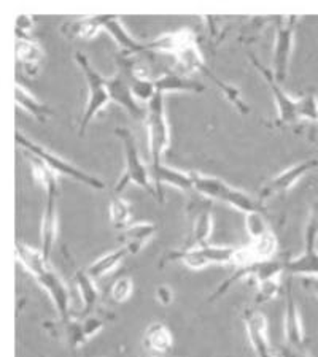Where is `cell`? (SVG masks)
Here are the masks:
<instances>
[{"label":"cell","instance_id":"1","mask_svg":"<svg viewBox=\"0 0 318 357\" xmlns=\"http://www.w3.org/2000/svg\"><path fill=\"white\" fill-rule=\"evenodd\" d=\"M16 261L36 278L37 283L48 294L57 314H59V319H71V291L56 270L51 267L48 259H45L42 251L34 250V248L18 241L16 243Z\"/></svg>","mask_w":318,"mask_h":357},{"label":"cell","instance_id":"2","mask_svg":"<svg viewBox=\"0 0 318 357\" xmlns=\"http://www.w3.org/2000/svg\"><path fill=\"white\" fill-rule=\"evenodd\" d=\"M189 174L193 178L194 192H198L202 197L223 202V204L245 213V216L252 215V213H264L261 202L253 199L245 191L229 186L228 183L215 176L199 174V172H189Z\"/></svg>","mask_w":318,"mask_h":357},{"label":"cell","instance_id":"3","mask_svg":"<svg viewBox=\"0 0 318 357\" xmlns=\"http://www.w3.org/2000/svg\"><path fill=\"white\" fill-rule=\"evenodd\" d=\"M115 134H117V137L121 140V145H123L126 167L124 174L121 175L117 186L113 189V194L120 195L129 184H136V186H140L145 191H148V194L154 195L152 176H150V167L140 159L134 134L126 128H117L115 129Z\"/></svg>","mask_w":318,"mask_h":357},{"label":"cell","instance_id":"4","mask_svg":"<svg viewBox=\"0 0 318 357\" xmlns=\"http://www.w3.org/2000/svg\"><path fill=\"white\" fill-rule=\"evenodd\" d=\"M15 140H16V143H18V146L24 149L26 153H31L32 156H36L40 160H43V162L48 165V169L51 172H55L57 176L59 175L68 176L71 180L82 183V184H85V186L96 189V191H103V189H106V183H103L101 178L91 175V174H88V172L80 169V167L71 164L68 160L59 158L57 154L51 153L50 149H46L42 145H38V143L31 140V138H27L26 135L20 134V132H16Z\"/></svg>","mask_w":318,"mask_h":357},{"label":"cell","instance_id":"5","mask_svg":"<svg viewBox=\"0 0 318 357\" xmlns=\"http://www.w3.org/2000/svg\"><path fill=\"white\" fill-rule=\"evenodd\" d=\"M237 251L239 248L233 246H215L205 245L199 248H191V250H175L167 252L161 266L167 262H182L185 267L191 270H202L209 266H236Z\"/></svg>","mask_w":318,"mask_h":357},{"label":"cell","instance_id":"6","mask_svg":"<svg viewBox=\"0 0 318 357\" xmlns=\"http://www.w3.org/2000/svg\"><path fill=\"white\" fill-rule=\"evenodd\" d=\"M75 61H77L78 67L82 68L83 77L86 79V83H88L89 89L88 102H86L83 116L82 121H80V137H82L85 135L88 126L92 123V119H94L112 100H110V94L107 89V79L91 66L88 57L78 51V53H75Z\"/></svg>","mask_w":318,"mask_h":357},{"label":"cell","instance_id":"7","mask_svg":"<svg viewBox=\"0 0 318 357\" xmlns=\"http://www.w3.org/2000/svg\"><path fill=\"white\" fill-rule=\"evenodd\" d=\"M145 126L148 130V149L153 165L161 164V158L171 146V130L166 118L164 94L156 92L154 99L147 105Z\"/></svg>","mask_w":318,"mask_h":357},{"label":"cell","instance_id":"8","mask_svg":"<svg viewBox=\"0 0 318 357\" xmlns=\"http://www.w3.org/2000/svg\"><path fill=\"white\" fill-rule=\"evenodd\" d=\"M299 16H277L275 24V46L273 56V72L277 82L285 83L290 68V59L294 45V32H296Z\"/></svg>","mask_w":318,"mask_h":357},{"label":"cell","instance_id":"9","mask_svg":"<svg viewBox=\"0 0 318 357\" xmlns=\"http://www.w3.org/2000/svg\"><path fill=\"white\" fill-rule=\"evenodd\" d=\"M187 215L191 221V229L183 250H191V248L209 245L213 229L212 200L202 197L199 194L198 197H191L187 208Z\"/></svg>","mask_w":318,"mask_h":357},{"label":"cell","instance_id":"10","mask_svg":"<svg viewBox=\"0 0 318 357\" xmlns=\"http://www.w3.org/2000/svg\"><path fill=\"white\" fill-rule=\"evenodd\" d=\"M248 57H250V61L254 66V68H256L259 75L264 78V82L268 83V86L270 88V92H273L275 103H277V112H279V116H277V121H275L277 128H282V126H288V124H296L299 121L298 119V99H293V97H290L285 91H283L282 84L277 82L274 77L273 68L264 67L253 54H250Z\"/></svg>","mask_w":318,"mask_h":357},{"label":"cell","instance_id":"11","mask_svg":"<svg viewBox=\"0 0 318 357\" xmlns=\"http://www.w3.org/2000/svg\"><path fill=\"white\" fill-rule=\"evenodd\" d=\"M318 222L309 218L304 234V251L299 256L288 259L285 262V273L301 275V276H315L318 278Z\"/></svg>","mask_w":318,"mask_h":357},{"label":"cell","instance_id":"12","mask_svg":"<svg viewBox=\"0 0 318 357\" xmlns=\"http://www.w3.org/2000/svg\"><path fill=\"white\" fill-rule=\"evenodd\" d=\"M57 199H59V184H51V186L45 188V206L42 227H40V251L48 261L57 240V226H59Z\"/></svg>","mask_w":318,"mask_h":357},{"label":"cell","instance_id":"13","mask_svg":"<svg viewBox=\"0 0 318 357\" xmlns=\"http://www.w3.org/2000/svg\"><path fill=\"white\" fill-rule=\"evenodd\" d=\"M317 167H318V159H308V160H303V162H299V164L291 165L290 169L280 172L279 175H275L273 180H270L261 189L258 200L263 204V202L273 199L274 195L288 192L294 186V184L301 180V178H304L310 170L317 169Z\"/></svg>","mask_w":318,"mask_h":357},{"label":"cell","instance_id":"14","mask_svg":"<svg viewBox=\"0 0 318 357\" xmlns=\"http://www.w3.org/2000/svg\"><path fill=\"white\" fill-rule=\"evenodd\" d=\"M148 167H150V176H152V183L154 188V197L159 204H163L164 202V194H163L164 184H169V186L180 189V191L194 192L193 178H191L189 172L171 169V167H166L163 164H158V165L150 164Z\"/></svg>","mask_w":318,"mask_h":357},{"label":"cell","instance_id":"15","mask_svg":"<svg viewBox=\"0 0 318 357\" xmlns=\"http://www.w3.org/2000/svg\"><path fill=\"white\" fill-rule=\"evenodd\" d=\"M107 89L110 94V100L117 103L121 108L134 118H143L145 119L147 107H142L140 102L136 99L134 92H132L129 82H127L123 72H117L112 78L107 79Z\"/></svg>","mask_w":318,"mask_h":357},{"label":"cell","instance_id":"16","mask_svg":"<svg viewBox=\"0 0 318 357\" xmlns=\"http://www.w3.org/2000/svg\"><path fill=\"white\" fill-rule=\"evenodd\" d=\"M244 322L248 340L256 357H275L268 338V321L264 314L254 308L245 310Z\"/></svg>","mask_w":318,"mask_h":357},{"label":"cell","instance_id":"17","mask_svg":"<svg viewBox=\"0 0 318 357\" xmlns=\"http://www.w3.org/2000/svg\"><path fill=\"white\" fill-rule=\"evenodd\" d=\"M285 342L290 348L298 351H305V335L301 322V314L296 301H294L291 283L287 284V298H285Z\"/></svg>","mask_w":318,"mask_h":357},{"label":"cell","instance_id":"18","mask_svg":"<svg viewBox=\"0 0 318 357\" xmlns=\"http://www.w3.org/2000/svg\"><path fill=\"white\" fill-rule=\"evenodd\" d=\"M101 21L102 31H107L110 33V37H112L115 40V43L120 46L123 54L138 56L143 53H150L148 45L137 42V40L126 31L123 22H121V20L117 18V16H101Z\"/></svg>","mask_w":318,"mask_h":357},{"label":"cell","instance_id":"19","mask_svg":"<svg viewBox=\"0 0 318 357\" xmlns=\"http://www.w3.org/2000/svg\"><path fill=\"white\" fill-rule=\"evenodd\" d=\"M156 227L153 222H136L131 224L129 227L121 230L120 240L123 241V246L127 250L129 256H137L143 248L148 245V241L154 237Z\"/></svg>","mask_w":318,"mask_h":357},{"label":"cell","instance_id":"20","mask_svg":"<svg viewBox=\"0 0 318 357\" xmlns=\"http://www.w3.org/2000/svg\"><path fill=\"white\" fill-rule=\"evenodd\" d=\"M156 92L167 94V92H202L205 88L201 83L188 78L187 75L177 72H167L154 79Z\"/></svg>","mask_w":318,"mask_h":357},{"label":"cell","instance_id":"21","mask_svg":"<svg viewBox=\"0 0 318 357\" xmlns=\"http://www.w3.org/2000/svg\"><path fill=\"white\" fill-rule=\"evenodd\" d=\"M16 61L24 68L26 73L36 75L43 61V50L32 38L16 40Z\"/></svg>","mask_w":318,"mask_h":357},{"label":"cell","instance_id":"22","mask_svg":"<svg viewBox=\"0 0 318 357\" xmlns=\"http://www.w3.org/2000/svg\"><path fill=\"white\" fill-rule=\"evenodd\" d=\"M101 31H102L101 16L67 21V22H64L61 27L62 36L68 40H75V38L92 40Z\"/></svg>","mask_w":318,"mask_h":357},{"label":"cell","instance_id":"23","mask_svg":"<svg viewBox=\"0 0 318 357\" xmlns=\"http://www.w3.org/2000/svg\"><path fill=\"white\" fill-rule=\"evenodd\" d=\"M75 284H77V289L80 292V298H82L83 310L82 314L89 316L94 312L97 302H99V289H97L96 281L91 278L86 270H77L75 272Z\"/></svg>","mask_w":318,"mask_h":357},{"label":"cell","instance_id":"24","mask_svg":"<svg viewBox=\"0 0 318 357\" xmlns=\"http://www.w3.org/2000/svg\"><path fill=\"white\" fill-rule=\"evenodd\" d=\"M15 99L16 105L21 107L22 110H26L29 114H32V116L40 121V123H46L50 116H53V112L50 110L48 105H45V103L37 100L36 96H32L31 92L20 83H16L15 86Z\"/></svg>","mask_w":318,"mask_h":357},{"label":"cell","instance_id":"25","mask_svg":"<svg viewBox=\"0 0 318 357\" xmlns=\"http://www.w3.org/2000/svg\"><path fill=\"white\" fill-rule=\"evenodd\" d=\"M143 344L153 353H167L172 348L173 338L169 327L163 322H152L147 327L145 335H143Z\"/></svg>","mask_w":318,"mask_h":357},{"label":"cell","instance_id":"26","mask_svg":"<svg viewBox=\"0 0 318 357\" xmlns=\"http://www.w3.org/2000/svg\"><path fill=\"white\" fill-rule=\"evenodd\" d=\"M126 256H129L127 255V250L124 246H121V248H118V250L110 251V252H107V255H103L99 259H96L94 262L89 264V267L86 268V272H88V275L94 281L101 280L106 275H108L110 272H113V270L124 261Z\"/></svg>","mask_w":318,"mask_h":357},{"label":"cell","instance_id":"27","mask_svg":"<svg viewBox=\"0 0 318 357\" xmlns=\"http://www.w3.org/2000/svg\"><path fill=\"white\" fill-rule=\"evenodd\" d=\"M110 222L117 230H124L131 226V206L118 194H113L108 202Z\"/></svg>","mask_w":318,"mask_h":357},{"label":"cell","instance_id":"28","mask_svg":"<svg viewBox=\"0 0 318 357\" xmlns=\"http://www.w3.org/2000/svg\"><path fill=\"white\" fill-rule=\"evenodd\" d=\"M298 119L318 123V97L314 91L305 92L301 99H298Z\"/></svg>","mask_w":318,"mask_h":357},{"label":"cell","instance_id":"29","mask_svg":"<svg viewBox=\"0 0 318 357\" xmlns=\"http://www.w3.org/2000/svg\"><path fill=\"white\" fill-rule=\"evenodd\" d=\"M132 292H134V283L129 276H121L110 287V298L115 303H124L126 301H129Z\"/></svg>","mask_w":318,"mask_h":357},{"label":"cell","instance_id":"30","mask_svg":"<svg viewBox=\"0 0 318 357\" xmlns=\"http://www.w3.org/2000/svg\"><path fill=\"white\" fill-rule=\"evenodd\" d=\"M245 226L252 240H256L268 232H270L268 227V222H266L264 213H252V215H247Z\"/></svg>","mask_w":318,"mask_h":357},{"label":"cell","instance_id":"31","mask_svg":"<svg viewBox=\"0 0 318 357\" xmlns=\"http://www.w3.org/2000/svg\"><path fill=\"white\" fill-rule=\"evenodd\" d=\"M282 284H280V278H274V280H268L263 281V283H258V292H256V298H254V303H266L270 302L273 298L277 297V294L280 292Z\"/></svg>","mask_w":318,"mask_h":357},{"label":"cell","instance_id":"32","mask_svg":"<svg viewBox=\"0 0 318 357\" xmlns=\"http://www.w3.org/2000/svg\"><path fill=\"white\" fill-rule=\"evenodd\" d=\"M34 29V20L31 16H26V15H21L18 20H16V40H27L31 38V36Z\"/></svg>","mask_w":318,"mask_h":357},{"label":"cell","instance_id":"33","mask_svg":"<svg viewBox=\"0 0 318 357\" xmlns=\"http://www.w3.org/2000/svg\"><path fill=\"white\" fill-rule=\"evenodd\" d=\"M156 301H158L163 307H169V305L173 302V291L171 289L169 286L161 284L156 287Z\"/></svg>","mask_w":318,"mask_h":357},{"label":"cell","instance_id":"34","mask_svg":"<svg viewBox=\"0 0 318 357\" xmlns=\"http://www.w3.org/2000/svg\"><path fill=\"white\" fill-rule=\"evenodd\" d=\"M275 357H310L308 354V351H298L294 348H290L288 344L285 347H280L277 351H274Z\"/></svg>","mask_w":318,"mask_h":357},{"label":"cell","instance_id":"35","mask_svg":"<svg viewBox=\"0 0 318 357\" xmlns=\"http://www.w3.org/2000/svg\"><path fill=\"white\" fill-rule=\"evenodd\" d=\"M303 284H304L305 289L314 292L315 296L318 297V278H315V276H305V278L303 280Z\"/></svg>","mask_w":318,"mask_h":357},{"label":"cell","instance_id":"36","mask_svg":"<svg viewBox=\"0 0 318 357\" xmlns=\"http://www.w3.org/2000/svg\"><path fill=\"white\" fill-rule=\"evenodd\" d=\"M312 220H315L318 222V200H315L314 204H312V208H310V216Z\"/></svg>","mask_w":318,"mask_h":357}]
</instances>
